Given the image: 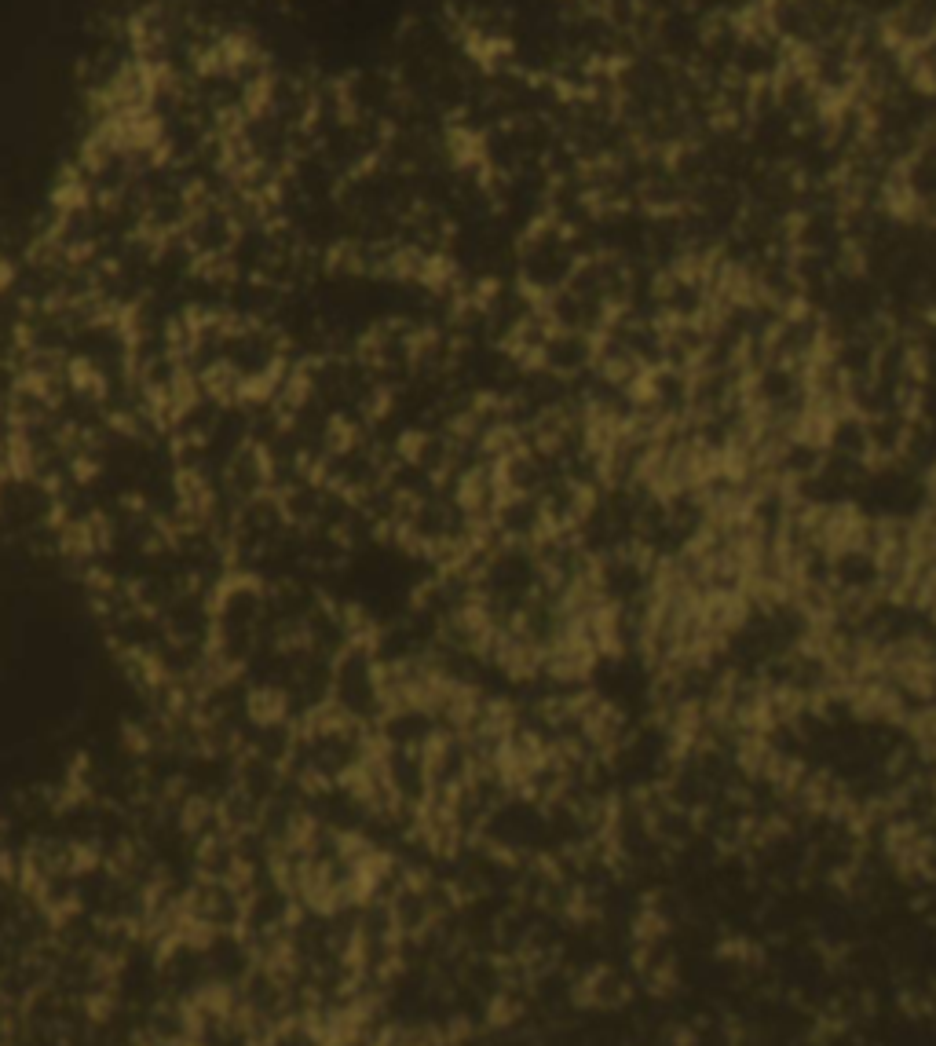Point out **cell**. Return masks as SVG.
Instances as JSON below:
<instances>
[{
	"mask_svg": "<svg viewBox=\"0 0 936 1046\" xmlns=\"http://www.w3.org/2000/svg\"><path fill=\"white\" fill-rule=\"evenodd\" d=\"M107 695V648L52 556L0 545V787L55 769Z\"/></svg>",
	"mask_w": 936,
	"mask_h": 1046,
	"instance_id": "cell-1",
	"label": "cell"
}]
</instances>
